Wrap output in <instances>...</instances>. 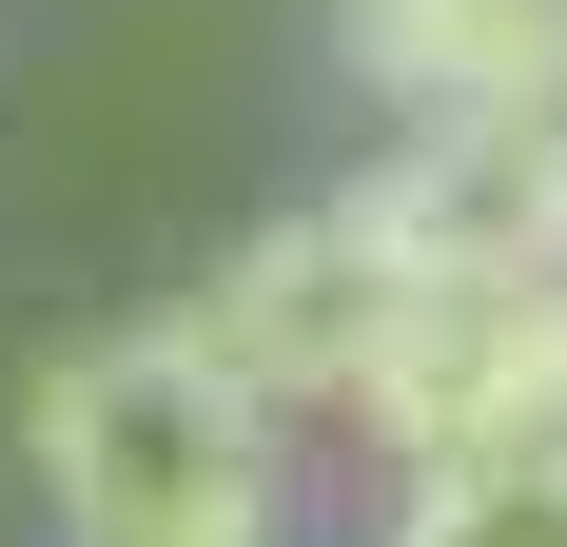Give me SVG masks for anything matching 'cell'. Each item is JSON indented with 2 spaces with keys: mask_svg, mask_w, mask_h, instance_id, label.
Wrapping results in <instances>:
<instances>
[{
  "mask_svg": "<svg viewBox=\"0 0 567 547\" xmlns=\"http://www.w3.org/2000/svg\"><path fill=\"white\" fill-rule=\"evenodd\" d=\"M392 450H470V431H567V274H411L352 391Z\"/></svg>",
  "mask_w": 567,
  "mask_h": 547,
  "instance_id": "3",
  "label": "cell"
},
{
  "mask_svg": "<svg viewBox=\"0 0 567 547\" xmlns=\"http://www.w3.org/2000/svg\"><path fill=\"white\" fill-rule=\"evenodd\" d=\"M20 450H40L59 547H275V411L176 313L59 352L40 411H20Z\"/></svg>",
  "mask_w": 567,
  "mask_h": 547,
  "instance_id": "1",
  "label": "cell"
},
{
  "mask_svg": "<svg viewBox=\"0 0 567 547\" xmlns=\"http://www.w3.org/2000/svg\"><path fill=\"white\" fill-rule=\"evenodd\" d=\"M392 117H567V0H333Z\"/></svg>",
  "mask_w": 567,
  "mask_h": 547,
  "instance_id": "5",
  "label": "cell"
},
{
  "mask_svg": "<svg viewBox=\"0 0 567 547\" xmlns=\"http://www.w3.org/2000/svg\"><path fill=\"white\" fill-rule=\"evenodd\" d=\"M392 274H567V117H411L352 176Z\"/></svg>",
  "mask_w": 567,
  "mask_h": 547,
  "instance_id": "4",
  "label": "cell"
},
{
  "mask_svg": "<svg viewBox=\"0 0 567 547\" xmlns=\"http://www.w3.org/2000/svg\"><path fill=\"white\" fill-rule=\"evenodd\" d=\"M392 235L352 216V196H313V216H275L255 235V255L216 274V293H196V352H216L235 391H255V411H352V391H372V332H392Z\"/></svg>",
  "mask_w": 567,
  "mask_h": 547,
  "instance_id": "2",
  "label": "cell"
},
{
  "mask_svg": "<svg viewBox=\"0 0 567 547\" xmlns=\"http://www.w3.org/2000/svg\"><path fill=\"white\" fill-rule=\"evenodd\" d=\"M392 547H567V431H470V450H411Z\"/></svg>",
  "mask_w": 567,
  "mask_h": 547,
  "instance_id": "6",
  "label": "cell"
}]
</instances>
